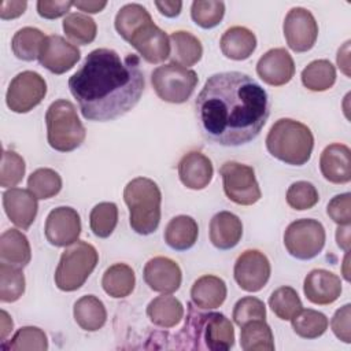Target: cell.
I'll list each match as a JSON object with an SVG mask.
<instances>
[{"label":"cell","mask_w":351,"mask_h":351,"mask_svg":"<svg viewBox=\"0 0 351 351\" xmlns=\"http://www.w3.org/2000/svg\"><path fill=\"white\" fill-rule=\"evenodd\" d=\"M203 136L223 147L252 141L265 126L270 103L266 90L248 74L223 71L207 78L195 100Z\"/></svg>","instance_id":"cell-1"},{"label":"cell","mask_w":351,"mask_h":351,"mask_svg":"<svg viewBox=\"0 0 351 351\" xmlns=\"http://www.w3.org/2000/svg\"><path fill=\"white\" fill-rule=\"evenodd\" d=\"M145 86L137 55L123 59L110 48L89 52L69 78V89L88 121L106 122L122 117L140 100Z\"/></svg>","instance_id":"cell-2"},{"label":"cell","mask_w":351,"mask_h":351,"mask_svg":"<svg viewBox=\"0 0 351 351\" xmlns=\"http://www.w3.org/2000/svg\"><path fill=\"white\" fill-rule=\"evenodd\" d=\"M177 339L185 341L181 348L228 351L234 344V329L223 314L197 313L188 304V315Z\"/></svg>","instance_id":"cell-3"},{"label":"cell","mask_w":351,"mask_h":351,"mask_svg":"<svg viewBox=\"0 0 351 351\" xmlns=\"http://www.w3.org/2000/svg\"><path fill=\"white\" fill-rule=\"evenodd\" d=\"M266 148L276 159L287 165L302 166L311 158L314 137L304 123L281 118L270 128L266 136Z\"/></svg>","instance_id":"cell-4"},{"label":"cell","mask_w":351,"mask_h":351,"mask_svg":"<svg viewBox=\"0 0 351 351\" xmlns=\"http://www.w3.org/2000/svg\"><path fill=\"white\" fill-rule=\"evenodd\" d=\"M123 200L129 208L130 228L143 236L154 233L160 222L162 193L155 181L137 177L123 189Z\"/></svg>","instance_id":"cell-5"},{"label":"cell","mask_w":351,"mask_h":351,"mask_svg":"<svg viewBox=\"0 0 351 351\" xmlns=\"http://www.w3.org/2000/svg\"><path fill=\"white\" fill-rule=\"evenodd\" d=\"M47 140L51 148L59 152H70L78 148L86 136V130L78 118L75 106L64 99L55 100L45 112Z\"/></svg>","instance_id":"cell-6"},{"label":"cell","mask_w":351,"mask_h":351,"mask_svg":"<svg viewBox=\"0 0 351 351\" xmlns=\"http://www.w3.org/2000/svg\"><path fill=\"white\" fill-rule=\"evenodd\" d=\"M97 262L96 248L86 241L77 240L60 255L53 277L55 285L64 292L77 291L92 274Z\"/></svg>","instance_id":"cell-7"},{"label":"cell","mask_w":351,"mask_h":351,"mask_svg":"<svg viewBox=\"0 0 351 351\" xmlns=\"http://www.w3.org/2000/svg\"><path fill=\"white\" fill-rule=\"evenodd\" d=\"M196 71L176 63L158 66L151 73V84L156 95L167 103H185L197 85Z\"/></svg>","instance_id":"cell-8"},{"label":"cell","mask_w":351,"mask_h":351,"mask_svg":"<svg viewBox=\"0 0 351 351\" xmlns=\"http://www.w3.org/2000/svg\"><path fill=\"white\" fill-rule=\"evenodd\" d=\"M325 239V229L319 221L303 218L288 225L284 233V245L293 258L308 261L322 251Z\"/></svg>","instance_id":"cell-9"},{"label":"cell","mask_w":351,"mask_h":351,"mask_svg":"<svg viewBox=\"0 0 351 351\" xmlns=\"http://www.w3.org/2000/svg\"><path fill=\"white\" fill-rule=\"evenodd\" d=\"M219 174L222 176L223 192L229 200L240 206L255 204L261 196V188L251 166L239 162H225Z\"/></svg>","instance_id":"cell-10"},{"label":"cell","mask_w":351,"mask_h":351,"mask_svg":"<svg viewBox=\"0 0 351 351\" xmlns=\"http://www.w3.org/2000/svg\"><path fill=\"white\" fill-rule=\"evenodd\" d=\"M45 95V80L38 73L26 70L11 80L5 93V103L11 111L25 114L38 106Z\"/></svg>","instance_id":"cell-11"},{"label":"cell","mask_w":351,"mask_h":351,"mask_svg":"<svg viewBox=\"0 0 351 351\" xmlns=\"http://www.w3.org/2000/svg\"><path fill=\"white\" fill-rule=\"evenodd\" d=\"M282 30L288 47L299 53L310 51L318 37L317 21L314 15L303 7H293L288 11Z\"/></svg>","instance_id":"cell-12"},{"label":"cell","mask_w":351,"mask_h":351,"mask_svg":"<svg viewBox=\"0 0 351 351\" xmlns=\"http://www.w3.org/2000/svg\"><path fill=\"white\" fill-rule=\"evenodd\" d=\"M270 271L267 256L258 250H247L239 255L233 269L237 285L247 292L261 291L267 284Z\"/></svg>","instance_id":"cell-13"},{"label":"cell","mask_w":351,"mask_h":351,"mask_svg":"<svg viewBox=\"0 0 351 351\" xmlns=\"http://www.w3.org/2000/svg\"><path fill=\"white\" fill-rule=\"evenodd\" d=\"M44 233L48 243L55 247L71 245L81 234L80 214L67 206L53 208L45 219Z\"/></svg>","instance_id":"cell-14"},{"label":"cell","mask_w":351,"mask_h":351,"mask_svg":"<svg viewBox=\"0 0 351 351\" xmlns=\"http://www.w3.org/2000/svg\"><path fill=\"white\" fill-rule=\"evenodd\" d=\"M148 63L156 64L170 56V37L152 19L140 26L128 41Z\"/></svg>","instance_id":"cell-15"},{"label":"cell","mask_w":351,"mask_h":351,"mask_svg":"<svg viewBox=\"0 0 351 351\" xmlns=\"http://www.w3.org/2000/svg\"><path fill=\"white\" fill-rule=\"evenodd\" d=\"M80 58L81 52L77 45L58 34L47 36L38 53L40 64L53 74L69 71L75 66Z\"/></svg>","instance_id":"cell-16"},{"label":"cell","mask_w":351,"mask_h":351,"mask_svg":"<svg viewBox=\"0 0 351 351\" xmlns=\"http://www.w3.org/2000/svg\"><path fill=\"white\" fill-rule=\"evenodd\" d=\"M256 73L267 85L281 86L292 80L295 74V63L285 48H273L259 58Z\"/></svg>","instance_id":"cell-17"},{"label":"cell","mask_w":351,"mask_h":351,"mask_svg":"<svg viewBox=\"0 0 351 351\" xmlns=\"http://www.w3.org/2000/svg\"><path fill=\"white\" fill-rule=\"evenodd\" d=\"M145 284L155 292L173 293L182 281V273L177 262L166 256H155L149 259L143 271Z\"/></svg>","instance_id":"cell-18"},{"label":"cell","mask_w":351,"mask_h":351,"mask_svg":"<svg viewBox=\"0 0 351 351\" xmlns=\"http://www.w3.org/2000/svg\"><path fill=\"white\" fill-rule=\"evenodd\" d=\"M3 207L14 225L29 229L36 219L38 203L29 189L10 188L3 193Z\"/></svg>","instance_id":"cell-19"},{"label":"cell","mask_w":351,"mask_h":351,"mask_svg":"<svg viewBox=\"0 0 351 351\" xmlns=\"http://www.w3.org/2000/svg\"><path fill=\"white\" fill-rule=\"evenodd\" d=\"M303 292L307 300L314 304H330L336 302L341 293V280L332 271L314 269L304 278Z\"/></svg>","instance_id":"cell-20"},{"label":"cell","mask_w":351,"mask_h":351,"mask_svg":"<svg viewBox=\"0 0 351 351\" xmlns=\"http://www.w3.org/2000/svg\"><path fill=\"white\" fill-rule=\"evenodd\" d=\"M214 169L211 160L199 151L185 154L178 162L180 181L189 189H204L213 180Z\"/></svg>","instance_id":"cell-21"},{"label":"cell","mask_w":351,"mask_h":351,"mask_svg":"<svg viewBox=\"0 0 351 351\" xmlns=\"http://www.w3.org/2000/svg\"><path fill=\"white\" fill-rule=\"evenodd\" d=\"M350 148L340 143L325 147L319 158V169L324 178L332 184H347L351 180Z\"/></svg>","instance_id":"cell-22"},{"label":"cell","mask_w":351,"mask_h":351,"mask_svg":"<svg viewBox=\"0 0 351 351\" xmlns=\"http://www.w3.org/2000/svg\"><path fill=\"white\" fill-rule=\"evenodd\" d=\"M208 236L215 248L230 250L239 244L243 236V223L233 213L219 211L210 221Z\"/></svg>","instance_id":"cell-23"},{"label":"cell","mask_w":351,"mask_h":351,"mask_svg":"<svg viewBox=\"0 0 351 351\" xmlns=\"http://www.w3.org/2000/svg\"><path fill=\"white\" fill-rule=\"evenodd\" d=\"M226 284L222 278L211 274L197 278L191 288V299L193 304L203 310L219 307L226 299Z\"/></svg>","instance_id":"cell-24"},{"label":"cell","mask_w":351,"mask_h":351,"mask_svg":"<svg viewBox=\"0 0 351 351\" xmlns=\"http://www.w3.org/2000/svg\"><path fill=\"white\" fill-rule=\"evenodd\" d=\"M219 47L226 58L232 60H245L256 48V37L244 26H232L222 34Z\"/></svg>","instance_id":"cell-25"},{"label":"cell","mask_w":351,"mask_h":351,"mask_svg":"<svg viewBox=\"0 0 351 351\" xmlns=\"http://www.w3.org/2000/svg\"><path fill=\"white\" fill-rule=\"evenodd\" d=\"M199 236V226L189 215H177L170 219L165 229L166 244L176 251H186L195 245Z\"/></svg>","instance_id":"cell-26"},{"label":"cell","mask_w":351,"mask_h":351,"mask_svg":"<svg viewBox=\"0 0 351 351\" xmlns=\"http://www.w3.org/2000/svg\"><path fill=\"white\" fill-rule=\"evenodd\" d=\"M0 259L4 263L25 267L32 259L27 237L16 229H7L0 237Z\"/></svg>","instance_id":"cell-27"},{"label":"cell","mask_w":351,"mask_h":351,"mask_svg":"<svg viewBox=\"0 0 351 351\" xmlns=\"http://www.w3.org/2000/svg\"><path fill=\"white\" fill-rule=\"evenodd\" d=\"M170 59L171 63L182 67L196 64L203 55V47L200 40L189 32L177 30L170 36Z\"/></svg>","instance_id":"cell-28"},{"label":"cell","mask_w":351,"mask_h":351,"mask_svg":"<svg viewBox=\"0 0 351 351\" xmlns=\"http://www.w3.org/2000/svg\"><path fill=\"white\" fill-rule=\"evenodd\" d=\"M147 315L156 326L173 328L182 319L184 306L177 298L170 293H163L148 303Z\"/></svg>","instance_id":"cell-29"},{"label":"cell","mask_w":351,"mask_h":351,"mask_svg":"<svg viewBox=\"0 0 351 351\" xmlns=\"http://www.w3.org/2000/svg\"><path fill=\"white\" fill-rule=\"evenodd\" d=\"M77 325L88 332H96L107 321V311L103 302L95 295H85L74 303L73 308Z\"/></svg>","instance_id":"cell-30"},{"label":"cell","mask_w":351,"mask_h":351,"mask_svg":"<svg viewBox=\"0 0 351 351\" xmlns=\"http://www.w3.org/2000/svg\"><path fill=\"white\" fill-rule=\"evenodd\" d=\"M134 271L126 263H115L110 266L101 278V287L104 292L115 299L129 296L134 289Z\"/></svg>","instance_id":"cell-31"},{"label":"cell","mask_w":351,"mask_h":351,"mask_svg":"<svg viewBox=\"0 0 351 351\" xmlns=\"http://www.w3.org/2000/svg\"><path fill=\"white\" fill-rule=\"evenodd\" d=\"M240 328V347L244 351L274 350L273 332L265 319H254Z\"/></svg>","instance_id":"cell-32"},{"label":"cell","mask_w":351,"mask_h":351,"mask_svg":"<svg viewBox=\"0 0 351 351\" xmlns=\"http://www.w3.org/2000/svg\"><path fill=\"white\" fill-rule=\"evenodd\" d=\"M302 84L313 92H324L330 89L336 82V69L326 59L310 62L302 70Z\"/></svg>","instance_id":"cell-33"},{"label":"cell","mask_w":351,"mask_h":351,"mask_svg":"<svg viewBox=\"0 0 351 351\" xmlns=\"http://www.w3.org/2000/svg\"><path fill=\"white\" fill-rule=\"evenodd\" d=\"M44 40H45V36L40 29L26 26L19 29L14 34L11 41V48L14 55L18 59L30 62V60L38 59V53Z\"/></svg>","instance_id":"cell-34"},{"label":"cell","mask_w":351,"mask_h":351,"mask_svg":"<svg viewBox=\"0 0 351 351\" xmlns=\"http://www.w3.org/2000/svg\"><path fill=\"white\" fill-rule=\"evenodd\" d=\"M151 15L145 7L137 3L125 4L115 15V30L125 40L129 41L132 34L144 23L151 21Z\"/></svg>","instance_id":"cell-35"},{"label":"cell","mask_w":351,"mask_h":351,"mask_svg":"<svg viewBox=\"0 0 351 351\" xmlns=\"http://www.w3.org/2000/svg\"><path fill=\"white\" fill-rule=\"evenodd\" d=\"M3 351H45L48 339L43 329L37 326H23L8 341H1Z\"/></svg>","instance_id":"cell-36"},{"label":"cell","mask_w":351,"mask_h":351,"mask_svg":"<svg viewBox=\"0 0 351 351\" xmlns=\"http://www.w3.org/2000/svg\"><path fill=\"white\" fill-rule=\"evenodd\" d=\"M293 332L303 339H317L328 329V318L321 311L302 308L291 318Z\"/></svg>","instance_id":"cell-37"},{"label":"cell","mask_w":351,"mask_h":351,"mask_svg":"<svg viewBox=\"0 0 351 351\" xmlns=\"http://www.w3.org/2000/svg\"><path fill=\"white\" fill-rule=\"evenodd\" d=\"M63 32L75 44L86 45L96 38L97 26L90 16L80 12H73L63 19Z\"/></svg>","instance_id":"cell-38"},{"label":"cell","mask_w":351,"mask_h":351,"mask_svg":"<svg viewBox=\"0 0 351 351\" xmlns=\"http://www.w3.org/2000/svg\"><path fill=\"white\" fill-rule=\"evenodd\" d=\"M118 223V207L112 202L96 204L89 214V226L96 237H108Z\"/></svg>","instance_id":"cell-39"},{"label":"cell","mask_w":351,"mask_h":351,"mask_svg":"<svg viewBox=\"0 0 351 351\" xmlns=\"http://www.w3.org/2000/svg\"><path fill=\"white\" fill-rule=\"evenodd\" d=\"M25 292V276L21 267L0 263V300L3 303L16 302Z\"/></svg>","instance_id":"cell-40"},{"label":"cell","mask_w":351,"mask_h":351,"mask_svg":"<svg viewBox=\"0 0 351 351\" xmlns=\"http://www.w3.org/2000/svg\"><path fill=\"white\" fill-rule=\"evenodd\" d=\"M27 189L37 199H49L60 192L62 178L52 169H37L27 178Z\"/></svg>","instance_id":"cell-41"},{"label":"cell","mask_w":351,"mask_h":351,"mask_svg":"<svg viewBox=\"0 0 351 351\" xmlns=\"http://www.w3.org/2000/svg\"><path fill=\"white\" fill-rule=\"evenodd\" d=\"M269 307L280 319H291L303 306L298 292L292 287H280L269 298Z\"/></svg>","instance_id":"cell-42"},{"label":"cell","mask_w":351,"mask_h":351,"mask_svg":"<svg viewBox=\"0 0 351 351\" xmlns=\"http://www.w3.org/2000/svg\"><path fill=\"white\" fill-rule=\"evenodd\" d=\"M225 15V3L217 0H196L191 5L192 21L203 27L213 29L222 21Z\"/></svg>","instance_id":"cell-43"},{"label":"cell","mask_w":351,"mask_h":351,"mask_svg":"<svg viewBox=\"0 0 351 351\" xmlns=\"http://www.w3.org/2000/svg\"><path fill=\"white\" fill-rule=\"evenodd\" d=\"M26 165L23 158L15 151H3L0 167V185L3 188H14L25 176Z\"/></svg>","instance_id":"cell-44"},{"label":"cell","mask_w":351,"mask_h":351,"mask_svg":"<svg viewBox=\"0 0 351 351\" xmlns=\"http://www.w3.org/2000/svg\"><path fill=\"white\" fill-rule=\"evenodd\" d=\"M287 203L289 207L303 211L318 203L319 195L317 188L307 181H296L287 191Z\"/></svg>","instance_id":"cell-45"},{"label":"cell","mask_w":351,"mask_h":351,"mask_svg":"<svg viewBox=\"0 0 351 351\" xmlns=\"http://www.w3.org/2000/svg\"><path fill=\"white\" fill-rule=\"evenodd\" d=\"M232 318L236 325L243 326L254 319H265L266 318V307L265 303L255 296H245L236 302L233 307Z\"/></svg>","instance_id":"cell-46"},{"label":"cell","mask_w":351,"mask_h":351,"mask_svg":"<svg viewBox=\"0 0 351 351\" xmlns=\"http://www.w3.org/2000/svg\"><path fill=\"white\" fill-rule=\"evenodd\" d=\"M351 195L348 192L336 195L328 203L326 213L337 225H350L351 222Z\"/></svg>","instance_id":"cell-47"},{"label":"cell","mask_w":351,"mask_h":351,"mask_svg":"<svg viewBox=\"0 0 351 351\" xmlns=\"http://www.w3.org/2000/svg\"><path fill=\"white\" fill-rule=\"evenodd\" d=\"M350 318H351V306L347 303L343 307H340L339 310H336V313L330 321L332 332L335 333V336L347 344L351 343Z\"/></svg>","instance_id":"cell-48"},{"label":"cell","mask_w":351,"mask_h":351,"mask_svg":"<svg viewBox=\"0 0 351 351\" xmlns=\"http://www.w3.org/2000/svg\"><path fill=\"white\" fill-rule=\"evenodd\" d=\"M73 7V1H58V0H38L37 12L41 18L56 19L63 16Z\"/></svg>","instance_id":"cell-49"},{"label":"cell","mask_w":351,"mask_h":351,"mask_svg":"<svg viewBox=\"0 0 351 351\" xmlns=\"http://www.w3.org/2000/svg\"><path fill=\"white\" fill-rule=\"evenodd\" d=\"M26 7H27V1H25V0H22V1L4 0L0 4V18L3 21L18 18L25 12Z\"/></svg>","instance_id":"cell-50"},{"label":"cell","mask_w":351,"mask_h":351,"mask_svg":"<svg viewBox=\"0 0 351 351\" xmlns=\"http://www.w3.org/2000/svg\"><path fill=\"white\" fill-rule=\"evenodd\" d=\"M155 7L158 8V11L167 16V18H174L177 15H180L181 8H182V1L180 0H163V1H155Z\"/></svg>","instance_id":"cell-51"},{"label":"cell","mask_w":351,"mask_h":351,"mask_svg":"<svg viewBox=\"0 0 351 351\" xmlns=\"http://www.w3.org/2000/svg\"><path fill=\"white\" fill-rule=\"evenodd\" d=\"M336 60H337L339 69L344 73V75L350 77L351 75V73H350V67H351L350 66V41H346L343 44V47L339 48Z\"/></svg>","instance_id":"cell-52"},{"label":"cell","mask_w":351,"mask_h":351,"mask_svg":"<svg viewBox=\"0 0 351 351\" xmlns=\"http://www.w3.org/2000/svg\"><path fill=\"white\" fill-rule=\"evenodd\" d=\"M73 5L78 10L88 12V14H96L100 12L106 5L107 1H96V0H84V1H73Z\"/></svg>","instance_id":"cell-53"},{"label":"cell","mask_w":351,"mask_h":351,"mask_svg":"<svg viewBox=\"0 0 351 351\" xmlns=\"http://www.w3.org/2000/svg\"><path fill=\"white\" fill-rule=\"evenodd\" d=\"M336 241L337 245L348 252L350 250V225H339L336 232Z\"/></svg>","instance_id":"cell-54"},{"label":"cell","mask_w":351,"mask_h":351,"mask_svg":"<svg viewBox=\"0 0 351 351\" xmlns=\"http://www.w3.org/2000/svg\"><path fill=\"white\" fill-rule=\"evenodd\" d=\"M14 322L5 310L0 311V340L5 341V337L11 333Z\"/></svg>","instance_id":"cell-55"},{"label":"cell","mask_w":351,"mask_h":351,"mask_svg":"<svg viewBox=\"0 0 351 351\" xmlns=\"http://www.w3.org/2000/svg\"><path fill=\"white\" fill-rule=\"evenodd\" d=\"M343 276L347 281H350V273H348V252H346L344 261H343Z\"/></svg>","instance_id":"cell-56"}]
</instances>
